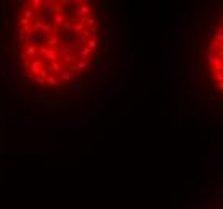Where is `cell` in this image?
I'll use <instances>...</instances> for the list:
<instances>
[{
	"label": "cell",
	"mask_w": 223,
	"mask_h": 209,
	"mask_svg": "<svg viewBox=\"0 0 223 209\" xmlns=\"http://www.w3.org/2000/svg\"><path fill=\"white\" fill-rule=\"evenodd\" d=\"M21 16L26 18V19H29L31 23H35V21H39V11L29 8L27 3L24 2V3H23V7H21Z\"/></svg>",
	"instance_id": "5"
},
{
	"label": "cell",
	"mask_w": 223,
	"mask_h": 209,
	"mask_svg": "<svg viewBox=\"0 0 223 209\" xmlns=\"http://www.w3.org/2000/svg\"><path fill=\"white\" fill-rule=\"evenodd\" d=\"M34 82H35L37 85H40V87H42V85H47V84H45V79H42V77H39V76L34 77Z\"/></svg>",
	"instance_id": "33"
},
{
	"label": "cell",
	"mask_w": 223,
	"mask_h": 209,
	"mask_svg": "<svg viewBox=\"0 0 223 209\" xmlns=\"http://www.w3.org/2000/svg\"><path fill=\"white\" fill-rule=\"evenodd\" d=\"M21 63H23V68L29 71V66H31V60H24V61H21Z\"/></svg>",
	"instance_id": "36"
},
{
	"label": "cell",
	"mask_w": 223,
	"mask_h": 209,
	"mask_svg": "<svg viewBox=\"0 0 223 209\" xmlns=\"http://www.w3.org/2000/svg\"><path fill=\"white\" fill-rule=\"evenodd\" d=\"M93 11V7L90 5L88 2H77L75 3V7L72 8V16L75 18V19H82V18H87V16H90V13Z\"/></svg>",
	"instance_id": "2"
},
{
	"label": "cell",
	"mask_w": 223,
	"mask_h": 209,
	"mask_svg": "<svg viewBox=\"0 0 223 209\" xmlns=\"http://www.w3.org/2000/svg\"><path fill=\"white\" fill-rule=\"evenodd\" d=\"M10 74H11V77H18L19 76V69L16 68V66H11V68H10Z\"/></svg>",
	"instance_id": "31"
},
{
	"label": "cell",
	"mask_w": 223,
	"mask_h": 209,
	"mask_svg": "<svg viewBox=\"0 0 223 209\" xmlns=\"http://www.w3.org/2000/svg\"><path fill=\"white\" fill-rule=\"evenodd\" d=\"M48 69H47V68H42L40 69V73H39V77H42V79H47V76H48Z\"/></svg>",
	"instance_id": "34"
},
{
	"label": "cell",
	"mask_w": 223,
	"mask_h": 209,
	"mask_svg": "<svg viewBox=\"0 0 223 209\" xmlns=\"http://www.w3.org/2000/svg\"><path fill=\"white\" fill-rule=\"evenodd\" d=\"M32 29L34 31L37 29L39 32H42L43 35H47V37L56 32V27H55V24L51 21H47V19H39V21L32 23Z\"/></svg>",
	"instance_id": "1"
},
{
	"label": "cell",
	"mask_w": 223,
	"mask_h": 209,
	"mask_svg": "<svg viewBox=\"0 0 223 209\" xmlns=\"http://www.w3.org/2000/svg\"><path fill=\"white\" fill-rule=\"evenodd\" d=\"M222 79H223V76H222V71H218V73H215V74H213V81H218V84L222 82Z\"/></svg>",
	"instance_id": "35"
},
{
	"label": "cell",
	"mask_w": 223,
	"mask_h": 209,
	"mask_svg": "<svg viewBox=\"0 0 223 209\" xmlns=\"http://www.w3.org/2000/svg\"><path fill=\"white\" fill-rule=\"evenodd\" d=\"M42 0H31L29 3H27V7H29V8H32V10H35V11H39L40 10V7H42Z\"/></svg>",
	"instance_id": "26"
},
{
	"label": "cell",
	"mask_w": 223,
	"mask_h": 209,
	"mask_svg": "<svg viewBox=\"0 0 223 209\" xmlns=\"http://www.w3.org/2000/svg\"><path fill=\"white\" fill-rule=\"evenodd\" d=\"M83 29H88V27L83 24V23H75L74 27H72V34H74V35H79Z\"/></svg>",
	"instance_id": "23"
},
{
	"label": "cell",
	"mask_w": 223,
	"mask_h": 209,
	"mask_svg": "<svg viewBox=\"0 0 223 209\" xmlns=\"http://www.w3.org/2000/svg\"><path fill=\"white\" fill-rule=\"evenodd\" d=\"M3 29H5V34H10V24H8V23H5Z\"/></svg>",
	"instance_id": "37"
},
{
	"label": "cell",
	"mask_w": 223,
	"mask_h": 209,
	"mask_svg": "<svg viewBox=\"0 0 223 209\" xmlns=\"http://www.w3.org/2000/svg\"><path fill=\"white\" fill-rule=\"evenodd\" d=\"M58 11H63V10L53 2H43L42 7H40V13L43 15V18H45L47 21H51V18H53Z\"/></svg>",
	"instance_id": "3"
},
{
	"label": "cell",
	"mask_w": 223,
	"mask_h": 209,
	"mask_svg": "<svg viewBox=\"0 0 223 209\" xmlns=\"http://www.w3.org/2000/svg\"><path fill=\"white\" fill-rule=\"evenodd\" d=\"M79 52H80V56L83 58V60H90V58H91V56H93V52H91V50H90V48H87V47H85V45H83V47H82V48H80V50H79Z\"/></svg>",
	"instance_id": "22"
},
{
	"label": "cell",
	"mask_w": 223,
	"mask_h": 209,
	"mask_svg": "<svg viewBox=\"0 0 223 209\" xmlns=\"http://www.w3.org/2000/svg\"><path fill=\"white\" fill-rule=\"evenodd\" d=\"M83 23H85V26L88 27V29H90V27H93L95 24H98V23H97V18H95V16H87L85 19H83Z\"/></svg>",
	"instance_id": "28"
},
{
	"label": "cell",
	"mask_w": 223,
	"mask_h": 209,
	"mask_svg": "<svg viewBox=\"0 0 223 209\" xmlns=\"http://www.w3.org/2000/svg\"><path fill=\"white\" fill-rule=\"evenodd\" d=\"M75 3H77L75 0H61V2H59V5H61L59 8H61L63 11L64 10H72L75 7Z\"/></svg>",
	"instance_id": "19"
},
{
	"label": "cell",
	"mask_w": 223,
	"mask_h": 209,
	"mask_svg": "<svg viewBox=\"0 0 223 209\" xmlns=\"http://www.w3.org/2000/svg\"><path fill=\"white\" fill-rule=\"evenodd\" d=\"M42 68H43V63H42V60H31L29 73H31V76H32V77L39 76V73H40V69H42Z\"/></svg>",
	"instance_id": "13"
},
{
	"label": "cell",
	"mask_w": 223,
	"mask_h": 209,
	"mask_svg": "<svg viewBox=\"0 0 223 209\" xmlns=\"http://www.w3.org/2000/svg\"><path fill=\"white\" fill-rule=\"evenodd\" d=\"M67 69H69L72 74L75 73V71H88V69H90V60H83V58H79V60L75 61L74 65H71Z\"/></svg>",
	"instance_id": "7"
},
{
	"label": "cell",
	"mask_w": 223,
	"mask_h": 209,
	"mask_svg": "<svg viewBox=\"0 0 223 209\" xmlns=\"http://www.w3.org/2000/svg\"><path fill=\"white\" fill-rule=\"evenodd\" d=\"M18 24H19V27L21 29H29V26H31V21L29 19H26V18H18Z\"/></svg>",
	"instance_id": "27"
},
{
	"label": "cell",
	"mask_w": 223,
	"mask_h": 209,
	"mask_svg": "<svg viewBox=\"0 0 223 209\" xmlns=\"http://www.w3.org/2000/svg\"><path fill=\"white\" fill-rule=\"evenodd\" d=\"M23 52H24V55L27 58H31V60H37L39 56V52H37V47L35 45H31V44H24L21 47Z\"/></svg>",
	"instance_id": "12"
},
{
	"label": "cell",
	"mask_w": 223,
	"mask_h": 209,
	"mask_svg": "<svg viewBox=\"0 0 223 209\" xmlns=\"http://www.w3.org/2000/svg\"><path fill=\"white\" fill-rule=\"evenodd\" d=\"M45 84H48V85H51V87H61V84L58 82V79H56V76H53V74H48L47 76V79H45Z\"/></svg>",
	"instance_id": "20"
},
{
	"label": "cell",
	"mask_w": 223,
	"mask_h": 209,
	"mask_svg": "<svg viewBox=\"0 0 223 209\" xmlns=\"http://www.w3.org/2000/svg\"><path fill=\"white\" fill-rule=\"evenodd\" d=\"M66 18H67V16L64 15V11H58V13L55 15L53 18H51V23H53L55 26H61L63 23L66 21Z\"/></svg>",
	"instance_id": "17"
},
{
	"label": "cell",
	"mask_w": 223,
	"mask_h": 209,
	"mask_svg": "<svg viewBox=\"0 0 223 209\" xmlns=\"http://www.w3.org/2000/svg\"><path fill=\"white\" fill-rule=\"evenodd\" d=\"M77 60H79V58H77V55H75L74 52H67V50H64V52H63V60H61V63L64 65V68H69V66L74 65Z\"/></svg>",
	"instance_id": "9"
},
{
	"label": "cell",
	"mask_w": 223,
	"mask_h": 209,
	"mask_svg": "<svg viewBox=\"0 0 223 209\" xmlns=\"http://www.w3.org/2000/svg\"><path fill=\"white\" fill-rule=\"evenodd\" d=\"M85 45V40H83V39L80 37V35H74L72 39H71L69 42H67V52H77V50H80L82 47Z\"/></svg>",
	"instance_id": "6"
},
{
	"label": "cell",
	"mask_w": 223,
	"mask_h": 209,
	"mask_svg": "<svg viewBox=\"0 0 223 209\" xmlns=\"http://www.w3.org/2000/svg\"><path fill=\"white\" fill-rule=\"evenodd\" d=\"M37 52L40 53V56H42V63H45V65H50V63H53V61H56V60H58L56 52H55L53 48H50V47H47V45H40V47H39Z\"/></svg>",
	"instance_id": "4"
},
{
	"label": "cell",
	"mask_w": 223,
	"mask_h": 209,
	"mask_svg": "<svg viewBox=\"0 0 223 209\" xmlns=\"http://www.w3.org/2000/svg\"><path fill=\"white\" fill-rule=\"evenodd\" d=\"M103 32H105V27H103V24H95L93 27H90V37L95 39L97 42L103 40Z\"/></svg>",
	"instance_id": "11"
},
{
	"label": "cell",
	"mask_w": 223,
	"mask_h": 209,
	"mask_svg": "<svg viewBox=\"0 0 223 209\" xmlns=\"http://www.w3.org/2000/svg\"><path fill=\"white\" fill-rule=\"evenodd\" d=\"M63 44V37H61V34H58V32H55V34H51V35H48L47 37V42L43 45H47V47H50V48H56L58 45H61Z\"/></svg>",
	"instance_id": "8"
},
{
	"label": "cell",
	"mask_w": 223,
	"mask_h": 209,
	"mask_svg": "<svg viewBox=\"0 0 223 209\" xmlns=\"http://www.w3.org/2000/svg\"><path fill=\"white\" fill-rule=\"evenodd\" d=\"M26 31H27V29H21V27H19V31H18V34H16V42H18L19 47H23L24 44H27Z\"/></svg>",
	"instance_id": "18"
},
{
	"label": "cell",
	"mask_w": 223,
	"mask_h": 209,
	"mask_svg": "<svg viewBox=\"0 0 223 209\" xmlns=\"http://www.w3.org/2000/svg\"><path fill=\"white\" fill-rule=\"evenodd\" d=\"M47 69L48 71H51V74L53 76H56V74H59L61 71H64L66 68H64V65H63L59 60H56V61H53V63H50V65H47Z\"/></svg>",
	"instance_id": "14"
},
{
	"label": "cell",
	"mask_w": 223,
	"mask_h": 209,
	"mask_svg": "<svg viewBox=\"0 0 223 209\" xmlns=\"http://www.w3.org/2000/svg\"><path fill=\"white\" fill-rule=\"evenodd\" d=\"M75 23H79L77 19H75L74 16H69V18H66V21L61 24V29H63V32H72V27H74V24Z\"/></svg>",
	"instance_id": "16"
},
{
	"label": "cell",
	"mask_w": 223,
	"mask_h": 209,
	"mask_svg": "<svg viewBox=\"0 0 223 209\" xmlns=\"http://www.w3.org/2000/svg\"><path fill=\"white\" fill-rule=\"evenodd\" d=\"M85 47H87V48H90L91 52H93V50L98 48V42L95 40V39L90 37V39H87V40H85Z\"/></svg>",
	"instance_id": "25"
},
{
	"label": "cell",
	"mask_w": 223,
	"mask_h": 209,
	"mask_svg": "<svg viewBox=\"0 0 223 209\" xmlns=\"http://www.w3.org/2000/svg\"><path fill=\"white\" fill-rule=\"evenodd\" d=\"M215 29H217V26H215V24H210V26H209V31H210V32H215Z\"/></svg>",
	"instance_id": "38"
},
{
	"label": "cell",
	"mask_w": 223,
	"mask_h": 209,
	"mask_svg": "<svg viewBox=\"0 0 223 209\" xmlns=\"http://www.w3.org/2000/svg\"><path fill=\"white\" fill-rule=\"evenodd\" d=\"M205 50H207V63H212L215 58H217V52H215V50H213L210 45H207Z\"/></svg>",
	"instance_id": "21"
},
{
	"label": "cell",
	"mask_w": 223,
	"mask_h": 209,
	"mask_svg": "<svg viewBox=\"0 0 223 209\" xmlns=\"http://www.w3.org/2000/svg\"><path fill=\"white\" fill-rule=\"evenodd\" d=\"M79 35H80V37L83 39V40H87V39H90V29H83V31H82V32L79 34Z\"/></svg>",
	"instance_id": "32"
},
{
	"label": "cell",
	"mask_w": 223,
	"mask_h": 209,
	"mask_svg": "<svg viewBox=\"0 0 223 209\" xmlns=\"http://www.w3.org/2000/svg\"><path fill=\"white\" fill-rule=\"evenodd\" d=\"M58 82H59V84H67V82H71V81H72V79H74V74L72 73H71V71L69 69H64V71H61V73H59L58 74Z\"/></svg>",
	"instance_id": "15"
},
{
	"label": "cell",
	"mask_w": 223,
	"mask_h": 209,
	"mask_svg": "<svg viewBox=\"0 0 223 209\" xmlns=\"http://www.w3.org/2000/svg\"><path fill=\"white\" fill-rule=\"evenodd\" d=\"M69 93H71V95H80V93H82V85L80 84H79L77 85V89H75V85H72V87H71V90H69Z\"/></svg>",
	"instance_id": "30"
},
{
	"label": "cell",
	"mask_w": 223,
	"mask_h": 209,
	"mask_svg": "<svg viewBox=\"0 0 223 209\" xmlns=\"http://www.w3.org/2000/svg\"><path fill=\"white\" fill-rule=\"evenodd\" d=\"M26 37H27V44L35 45V47H37V42H42V39H43L40 34H37L34 29H31V27L26 31Z\"/></svg>",
	"instance_id": "10"
},
{
	"label": "cell",
	"mask_w": 223,
	"mask_h": 209,
	"mask_svg": "<svg viewBox=\"0 0 223 209\" xmlns=\"http://www.w3.org/2000/svg\"><path fill=\"white\" fill-rule=\"evenodd\" d=\"M31 95H32V98H42L43 95H45V92H43V90H40V89H32Z\"/></svg>",
	"instance_id": "29"
},
{
	"label": "cell",
	"mask_w": 223,
	"mask_h": 209,
	"mask_svg": "<svg viewBox=\"0 0 223 209\" xmlns=\"http://www.w3.org/2000/svg\"><path fill=\"white\" fill-rule=\"evenodd\" d=\"M210 71L215 74V73H218V71H222V60L220 58H215V60L212 61V68H210Z\"/></svg>",
	"instance_id": "24"
}]
</instances>
